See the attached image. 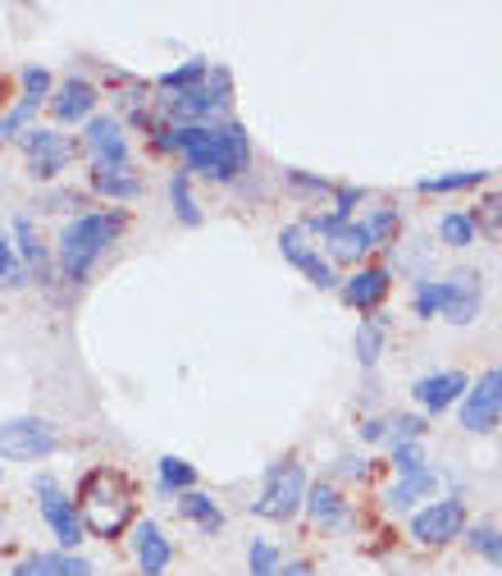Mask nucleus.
<instances>
[{"label": "nucleus", "instance_id": "obj_12", "mask_svg": "<svg viewBox=\"0 0 502 576\" xmlns=\"http://www.w3.org/2000/svg\"><path fill=\"white\" fill-rule=\"evenodd\" d=\"M439 293H443V306H439L443 321H452V325H471V321L480 316L484 289H480V275H475V271H452L448 280H439Z\"/></svg>", "mask_w": 502, "mask_h": 576}, {"label": "nucleus", "instance_id": "obj_13", "mask_svg": "<svg viewBox=\"0 0 502 576\" xmlns=\"http://www.w3.org/2000/svg\"><path fill=\"white\" fill-rule=\"evenodd\" d=\"M279 252H284V261L297 265V271L311 280L316 289H334V284H338V280H334V265H329L320 252H311L301 224H288V229H284V234H279Z\"/></svg>", "mask_w": 502, "mask_h": 576}, {"label": "nucleus", "instance_id": "obj_10", "mask_svg": "<svg viewBox=\"0 0 502 576\" xmlns=\"http://www.w3.org/2000/svg\"><path fill=\"white\" fill-rule=\"evenodd\" d=\"M311 229H320V234H325L329 265H334V261H342V265H357V261H366V256L375 252V243H370V234H366V224H357V220L316 215V220H311Z\"/></svg>", "mask_w": 502, "mask_h": 576}, {"label": "nucleus", "instance_id": "obj_32", "mask_svg": "<svg viewBox=\"0 0 502 576\" xmlns=\"http://www.w3.org/2000/svg\"><path fill=\"white\" fill-rule=\"evenodd\" d=\"M489 179V170H461V174H434L420 179V192H461V188H480Z\"/></svg>", "mask_w": 502, "mask_h": 576}, {"label": "nucleus", "instance_id": "obj_27", "mask_svg": "<svg viewBox=\"0 0 502 576\" xmlns=\"http://www.w3.org/2000/svg\"><path fill=\"white\" fill-rule=\"evenodd\" d=\"M170 202H174V215H178L183 224H202V206H197V198H192L187 170H178V174L170 179Z\"/></svg>", "mask_w": 502, "mask_h": 576}, {"label": "nucleus", "instance_id": "obj_42", "mask_svg": "<svg viewBox=\"0 0 502 576\" xmlns=\"http://www.w3.org/2000/svg\"><path fill=\"white\" fill-rule=\"evenodd\" d=\"M288 183L301 188V192H334L329 179H316V174H306V170H288Z\"/></svg>", "mask_w": 502, "mask_h": 576}, {"label": "nucleus", "instance_id": "obj_39", "mask_svg": "<svg viewBox=\"0 0 502 576\" xmlns=\"http://www.w3.org/2000/svg\"><path fill=\"white\" fill-rule=\"evenodd\" d=\"M393 467H398L402 476L424 472V453H420V444H398V448H393Z\"/></svg>", "mask_w": 502, "mask_h": 576}, {"label": "nucleus", "instance_id": "obj_45", "mask_svg": "<svg viewBox=\"0 0 502 576\" xmlns=\"http://www.w3.org/2000/svg\"><path fill=\"white\" fill-rule=\"evenodd\" d=\"M0 530H6V517H0Z\"/></svg>", "mask_w": 502, "mask_h": 576}, {"label": "nucleus", "instance_id": "obj_19", "mask_svg": "<svg viewBox=\"0 0 502 576\" xmlns=\"http://www.w3.org/2000/svg\"><path fill=\"white\" fill-rule=\"evenodd\" d=\"M389 284H393V275L383 271V265H370V271H357L352 280H342V297H347V306H357V312H370V306L389 297Z\"/></svg>", "mask_w": 502, "mask_h": 576}, {"label": "nucleus", "instance_id": "obj_11", "mask_svg": "<svg viewBox=\"0 0 502 576\" xmlns=\"http://www.w3.org/2000/svg\"><path fill=\"white\" fill-rule=\"evenodd\" d=\"M83 146L96 170H120L129 165V138L120 129V120H110V114H92L88 129H83Z\"/></svg>", "mask_w": 502, "mask_h": 576}, {"label": "nucleus", "instance_id": "obj_40", "mask_svg": "<svg viewBox=\"0 0 502 576\" xmlns=\"http://www.w3.org/2000/svg\"><path fill=\"white\" fill-rule=\"evenodd\" d=\"M393 435H398V444H420L424 421L420 416H393Z\"/></svg>", "mask_w": 502, "mask_h": 576}, {"label": "nucleus", "instance_id": "obj_3", "mask_svg": "<svg viewBox=\"0 0 502 576\" xmlns=\"http://www.w3.org/2000/svg\"><path fill=\"white\" fill-rule=\"evenodd\" d=\"M124 234V215L120 211H83L73 215L64 229H60V243H55V261L64 280H88V271L96 265V256Z\"/></svg>", "mask_w": 502, "mask_h": 576}, {"label": "nucleus", "instance_id": "obj_28", "mask_svg": "<svg viewBox=\"0 0 502 576\" xmlns=\"http://www.w3.org/2000/svg\"><path fill=\"white\" fill-rule=\"evenodd\" d=\"M19 83H23V105H42V101H51V92H55V83H51V73L42 69V64H28L23 73H19Z\"/></svg>", "mask_w": 502, "mask_h": 576}, {"label": "nucleus", "instance_id": "obj_25", "mask_svg": "<svg viewBox=\"0 0 502 576\" xmlns=\"http://www.w3.org/2000/svg\"><path fill=\"white\" fill-rule=\"evenodd\" d=\"M471 224H475V234H484V239L502 243V188L484 192V198H480V206L471 211Z\"/></svg>", "mask_w": 502, "mask_h": 576}, {"label": "nucleus", "instance_id": "obj_34", "mask_svg": "<svg viewBox=\"0 0 502 576\" xmlns=\"http://www.w3.org/2000/svg\"><path fill=\"white\" fill-rule=\"evenodd\" d=\"M247 572L252 576H279V549L269 540H252L247 549Z\"/></svg>", "mask_w": 502, "mask_h": 576}, {"label": "nucleus", "instance_id": "obj_26", "mask_svg": "<svg viewBox=\"0 0 502 576\" xmlns=\"http://www.w3.org/2000/svg\"><path fill=\"white\" fill-rule=\"evenodd\" d=\"M211 73V64L206 60H187V64H178V69H170L165 79L156 83L165 97H174V92H187V88H202V79Z\"/></svg>", "mask_w": 502, "mask_h": 576}, {"label": "nucleus", "instance_id": "obj_35", "mask_svg": "<svg viewBox=\"0 0 502 576\" xmlns=\"http://www.w3.org/2000/svg\"><path fill=\"white\" fill-rule=\"evenodd\" d=\"M379 353H383V321H366V325L357 330V357H361L366 366H375Z\"/></svg>", "mask_w": 502, "mask_h": 576}, {"label": "nucleus", "instance_id": "obj_14", "mask_svg": "<svg viewBox=\"0 0 502 576\" xmlns=\"http://www.w3.org/2000/svg\"><path fill=\"white\" fill-rule=\"evenodd\" d=\"M37 508H42V522L51 526L60 549H79L83 545V522H79V508H73L69 494H60V489L37 494Z\"/></svg>", "mask_w": 502, "mask_h": 576}, {"label": "nucleus", "instance_id": "obj_4", "mask_svg": "<svg viewBox=\"0 0 502 576\" xmlns=\"http://www.w3.org/2000/svg\"><path fill=\"white\" fill-rule=\"evenodd\" d=\"M297 508H306V467L297 457H284L265 472V485L252 504V517H265V522H293Z\"/></svg>", "mask_w": 502, "mask_h": 576}, {"label": "nucleus", "instance_id": "obj_30", "mask_svg": "<svg viewBox=\"0 0 502 576\" xmlns=\"http://www.w3.org/2000/svg\"><path fill=\"white\" fill-rule=\"evenodd\" d=\"M192 481H197L192 463H183V457H161V494H187Z\"/></svg>", "mask_w": 502, "mask_h": 576}, {"label": "nucleus", "instance_id": "obj_33", "mask_svg": "<svg viewBox=\"0 0 502 576\" xmlns=\"http://www.w3.org/2000/svg\"><path fill=\"white\" fill-rule=\"evenodd\" d=\"M23 284H28V271H23L14 243L0 239V289H23Z\"/></svg>", "mask_w": 502, "mask_h": 576}, {"label": "nucleus", "instance_id": "obj_23", "mask_svg": "<svg viewBox=\"0 0 502 576\" xmlns=\"http://www.w3.org/2000/svg\"><path fill=\"white\" fill-rule=\"evenodd\" d=\"M178 517H183V522H197L206 535L224 530V513L215 508V498H211V494H202V489H187V494L178 498Z\"/></svg>", "mask_w": 502, "mask_h": 576}, {"label": "nucleus", "instance_id": "obj_1", "mask_svg": "<svg viewBox=\"0 0 502 576\" xmlns=\"http://www.w3.org/2000/svg\"><path fill=\"white\" fill-rule=\"evenodd\" d=\"M79 522H83V535H96V540H120V535L133 526L137 517V489L124 472L114 467H92L79 485Z\"/></svg>", "mask_w": 502, "mask_h": 576}, {"label": "nucleus", "instance_id": "obj_2", "mask_svg": "<svg viewBox=\"0 0 502 576\" xmlns=\"http://www.w3.org/2000/svg\"><path fill=\"white\" fill-rule=\"evenodd\" d=\"M174 151L206 179H238L252 165V142L247 129L224 120V124H187L174 129Z\"/></svg>", "mask_w": 502, "mask_h": 576}, {"label": "nucleus", "instance_id": "obj_8", "mask_svg": "<svg viewBox=\"0 0 502 576\" xmlns=\"http://www.w3.org/2000/svg\"><path fill=\"white\" fill-rule=\"evenodd\" d=\"M498 421H502V371L493 366L461 398V426L471 435H489V431H498Z\"/></svg>", "mask_w": 502, "mask_h": 576}, {"label": "nucleus", "instance_id": "obj_20", "mask_svg": "<svg viewBox=\"0 0 502 576\" xmlns=\"http://www.w3.org/2000/svg\"><path fill=\"white\" fill-rule=\"evenodd\" d=\"M10 576H92V563L79 554H28Z\"/></svg>", "mask_w": 502, "mask_h": 576}, {"label": "nucleus", "instance_id": "obj_15", "mask_svg": "<svg viewBox=\"0 0 502 576\" xmlns=\"http://www.w3.org/2000/svg\"><path fill=\"white\" fill-rule=\"evenodd\" d=\"M467 390H471V380L461 375V371H439V375H424V380H416L411 384V398L424 407V412H448L457 398H467Z\"/></svg>", "mask_w": 502, "mask_h": 576}, {"label": "nucleus", "instance_id": "obj_5", "mask_svg": "<svg viewBox=\"0 0 502 576\" xmlns=\"http://www.w3.org/2000/svg\"><path fill=\"white\" fill-rule=\"evenodd\" d=\"M228 110V73L224 69H211L202 88H187V92H174L165 97V120L170 129H187V124H211Z\"/></svg>", "mask_w": 502, "mask_h": 576}, {"label": "nucleus", "instance_id": "obj_17", "mask_svg": "<svg viewBox=\"0 0 502 576\" xmlns=\"http://www.w3.org/2000/svg\"><path fill=\"white\" fill-rule=\"evenodd\" d=\"M14 252H19V261H23V271H28V280L37 275V280H47V271H51V252H47V243H42V234H37V224H32V215H14Z\"/></svg>", "mask_w": 502, "mask_h": 576}, {"label": "nucleus", "instance_id": "obj_18", "mask_svg": "<svg viewBox=\"0 0 502 576\" xmlns=\"http://www.w3.org/2000/svg\"><path fill=\"white\" fill-rule=\"evenodd\" d=\"M133 549H137V563L146 576H165L170 563H174V549H170V535L156 526V522H142L137 535H133Z\"/></svg>", "mask_w": 502, "mask_h": 576}, {"label": "nucleus", "instance_id": "obj_36", "mask_svg": "<svg viewBox=\"0 0 502 576\" xmlns=\"http://www.w3.org/2000/svg\"><path fill=\"white\" fill-rule=\"evenodd\" d=\"M32 129V105H14V110H6L0 114V142H14V138H23Z\"/></svg>", "mask_w": 502, "mask_h": 576}, {"label": "nucleus", "instance_id": "obj_24", "mask_svg": "<svg viewBox=\"0 0 502 576\" xmlns=\"http://www.w3.org/2000/svg\"><path fill=\"white\" fill-rule=\"evenodd\" d=\"M434 485H439V481H434L430 467H424V472H411V476H402V481L389 489V504H393V508H416L424 494H434Z\"/></svg>", "mask_w": 502, "mask_h": 576}, {"label": "nucleus", "instance_id": "obj_9", "mask_svg": "<svg viewBox=\"0 0 502 576\" xmlns=\"http://www.w3.org/2000/svg\"><path fill=\"white\" fill-rule=\"evenodd\" d=\"M19 146H23V156H28V174H32V179H55V174L73 161V151H79L64 133L37 129V124L19 138Z\"/></svg>", "mask_w": 502, "mask_h": 576}, {"label": "nucleus", "instance_id": "obj_44", "mask_svg": "<svg viewBox=\"0 0 502 576\" xmlns=\"http://www.w3.org/2000/svg\"><path fill=\"white\" fill-rule=\"evenodd\" d=\"M279 576H316V567L311 563H288V567H279Z\"/></svg>", "mask_w": 502, "mask_h": 576}, {"label": "nucleus", "instance_id": "obj_22", "mask_svg": "<svg viewBox=\"0 0 502 576\" xmlns=\"http://www.w3.org/2000/svg\"><path fill=\"white\" fill-rule=\"evenodd\" d=\"M92 192L110 202H133L142 198V179L133 174V165H120V170H92Z\"/></svg>", "mask_w": 502, "mask_h": 576}, {"label": "nucleus", "instance_id": "obj_21", "mask_svg": "<svg viewBox=\"0 0 502 576\" xmlns=\"http://www.w3.org/2000/svg\"><path fill=\"white\" fill-rule=\"evenodd\" d=\"M306 513H311V522H320V526H338L347 517V504H342V494L334 489V481L306 485Z\"/></svg>", "mask_w": 502, "mask_h": 576}, {"label": "nucleus", "instance_id": "obj_29", "mask_svg": "<svg viewBox=\"0 0 502 576\" xmlns=\"http://www.w3.org/2000/svg\"><path fill=\"white\" fill-rule=\"evenodd\" d=\"M439 239H443L448 247H471V243H475L471 215H467V211H448V215L439 220Z\"/></svg>", "mask_w": 502, "mask_h": 576}, {"label": "nucleus", "instance_id": "obj_16", "mask_svg": "<svg viewBox=\"0 0 502 576\" xmlns=\"http://www.w3.org/2000/svg\"><path fill=\"white\" fill-rule=\"evenodd\" d=\"M96 110V88L88 79H64L55 92H51V114L55 124H79V120H92Z\"/></svg>", "mask_w": 502, "mask_h": 576}, {"label": "nucleus", "instance_id": "obj_6", "mask_svg": "<svg viewBox=\"0 0 502 576\" xmlns=\"http://www.w3.org/2000/svg\"><path fill=\"white\" fill-rule=\"evenodd\" d=\"M60 448L55 426L42 416H14V421H0V457L6 463H42Z\"/></svg>", "mask_w": 502, "mask_h": 576}, {"label": "nucleus", "instance_id": "obj_31", "mask_svg": "<svg viewBox=\"0 0 502 576\" xmlns=\"http://www.w3.org/2000/svg\"><path fill=\"white\" fill-rule=\"evenodd\" d=\"M467 545L480 558H489L493 567H502V530L498 526H467Z\"/></svg>", "mask_w": 502, "mask_h": 576}, {"label": "nucleus", "instance_id": "obj_7", "mask_svg": "<svg viewBox=\"0 0 502 576\" xmlns=\"http://www.w3.org/2000/svg\"><path fill=\"white\" fill-rule=\"evenodd\" d=\"M411 535H416V545H452L457 535H467V504L461 498H439V504L430 508H420L411 517Z\"/></svg>", "mask_w": 502, "mask_h": 576}, {"label": "nucleus", "instance_id": "obj_38", "mask_svg": "<svg viewBox=\"0 0 502 576\" xmlns=\"http://www.w3.org/2000/svg\"><path fill=\"white\" fill-rule=\"evenodd\" d=\"M439 306H443V293H439V280H420L416 284V316H439Z\"/></svg>", "mask_w": 502, "mask_h": 576}, {"label": "nucleus", "instance_id": "obj_37", "mask_svg": "<svg viewBox=\"0 0 502 576\" xmlns=\"http://www.w3.org/2000/svg\"><path fill=\"white\" fill-rule=\"evenodd\" d=\"M366 234H370V243H375V247H383V243H389V239L398 234V215H393L389 206L375 211V215L366 220Z\"/></svg>", "mask_w": 502, "mask_h": 576}, {"label": "nucleus", "instance_id": "obj_41", "mask_svg": "<svg viewBox=\"0 0 502 576\" xmlns=\"http://www.w3.org/2000/svg\"><path fill=\"white\" fill-rule=\"evenodd\" d=\"M79 206H88L83 192H55V198L42 202V211H79ZM79 215H83V211H79Z\"/></svg>", "mask_w": 502, "mask_h": 576}, {"label": "nucleus", "instance_id": "obj_43", "mask_svg": "<svg viewBox=\"0 0 502 576\" xmlns=\"http://www.w3.org/2000/svg\"><path fill=\"white\" fill-rule=\"evenodd\" d=\"M383 435H389V426H383V421H375V416L361 421V439H366V444H379Z\"/></svg>", "mask_w": 502, "mask_h": 576}]
</instances>
